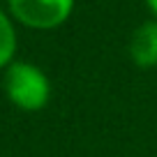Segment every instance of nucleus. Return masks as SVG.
<instances>
[{
    "instance_id": "f257e3e1",
    "label": "nucleus",
    "mask_w": 157,
    "mask_h": 157,
    "mask_svg": "<svg viewBox=\"0 0 157 157\" xmlns=\"http://www.w3.org/2000/svg\"><path fill=\"white\" fill-rule=\"evenodd\" d=\"M5 93L19 109L37 111L49 99V81L35 65L12 63L5 72Z\"/></svg>"
},
{
    "instance_id": "f03ea898",
    "label": "nucleus",
    "mask_w": 157,
    "mask_h": 157,
    "mask_svg": "<svg viewBox=\"0 0 157 157\" xmlns=\"http://www.w3.org/2000/svg\"><path fill=\"white\" fill-rule=\"evenodd\" d=\"M10 12L28 28L49 30L72 14L74 0H7Z\"/></svg>"
},
{
    "instance_id": "7ed1b4c3",
    "label": "nucleus",
    "mask_w": 157,
    "mask_h": 157,
    "mask_svg": "<svg viewBox=\"0 0 157 157\" xmlns=\"http://www.w3.org/2000/svg\"><path fill=\"white\" fill-rule=\"evenodd\" d=\"M129 53H132L134 63L141 67L157 65V23H143L132 35Z\"/></svg>"
},
{
    "instance_id": "20e7f679",
    "label": "nucleus",
    "mask_w": 157,
    "mask_h": 157,
    "mask_svg": "<svg viewBox=\"0 0 157 157\" xmlns=\"http://www.w3.org/2000/svg\"><path fill=\"white\" fill-rule=\"evenodd\" d=\"M16 51V33L5 12L0 10V67L12 65V56Z\"/></svg>"
},
{
    "instance_id": "39448f33",
    "label": "nucleus",
    "mask_w": 157,
    "mask_h": 157,
    "mask_svg": "<svg viewBox=\"0 0 157 157\" xmlns=\"http://www.w3.org/2000/svg\"><path fill=\"white\" fill-rule=\"evenodd\" d=\"M148 5H150V7H152V12L157 14V0H148Z\"/></svg>"
}]
</instances>
